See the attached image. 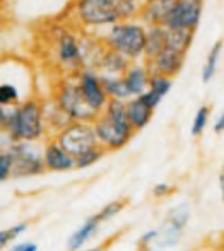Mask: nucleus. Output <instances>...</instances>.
Instances as JSON below:
<instances>
[{
    "instance_id": "9",
    "label": "nucleus",
    "mask_w": 224,
    "mask_h": 251,
    "mask_svg": "<svg viewBox=\"0 0 224 251\" xmlns=\"http://www.w3.org/2000/svg\"><path fill=\"white\" fill-rule=\"evenodd\" d=\"M77 86H79L83 98L96 113H101L106 108L110 98L103 87V80L94 69H81L76 74Z\"/></svg>"
},
{
    "instance_id": "34",
    "label": "nucleus",
    "mask_w": 224,
    "mask_h": 251,
    "mask_svg": "<svg viewBox=\"0 0 224 251\" xmlns=\"http://www.w3.org/2000/svg\"><path fill=\"white\" fill-rule=\"evenodd\" d=\"M10 251H38V246L34 243H24V245L14 246Z\"/></svg>"
},
{
    "instance_id": "11",
    "label": "nucleus",
    "mask_w": 224,
    "mask_h": 251,
    "mask_svg": "<svg viewBox=\"0 0 224 251\" xmlns=\"http://www.w3.org/2000/svg\"><path fill=\"white\" fill-rule=\"evenodd\" d=\"M185 58L187 55L180 51H175L171 48H165L159 51L158 55L151 56V58L144 60L151 74H161V75L175 77L181 72L185 65Z\"/></svg>"
},
{
    "instance_id": "18",
    "label": "nucleus",
    "mask_w": 224,
    "mask_h": 251,
    "mask_svg": "<svg viewBox=\"0 0 224 251\" xmlns=\"http://www.w3.org/2000/svg\"><path fill=\"white\" fill-rule=\"evenodd\" d=\"M166 48V26H147L144 60L158 55Z\"/></svg>"
},
{
    "instance_id": "17",
    "label": "nucleus",
    "mask_w": 224,
    "mask_h": 251,
    "mask_svg": "<svg viewBox=\"0 0 224 251\" xmlns=\"http://www.w3.org/2000/svg\"><path fill=\"white\" fill-rule=\"evenodd\" d=\"M194 36L195 31L181 29V27H166V48L187 55V51L194 43Z\"/></svg>"
},
{
    "instance_id": "23",
    "label": "nucleus",
    "mask_w": 224,
    "mask_h": 251,
    "mask_svg": "<svg viewBox=\"0 0 224 251\" xmlns=\"http://www.w3.org/2000/svg\"><path fill=\"white\" fill-rule=\"evenodd\" d=\"M122 19H137L144 0H112Z\"/></svg>"
},
{
    "instance_id": "20",
    "label": "nucleus",
    "mask_w": 224,
    "mask_h": 251,
    "mask_svg": "<svg viewBox=\"0 0 224 251\" xmlns=\"http://www.w3.org/2000/svg\"><path fill=\"white\" fill-rule=\"evenodd\" d=\"M98 226H99V222L94 215L87 219V221L81 226V229H77V231L70 236L69 243H67V248H69V251H79L81 248H83V246L92 238V234L96 232Z\"/></svg>"
},
{
    "instance_id": "35",
    "label": "nucleus",
    "mask_w": 224,
    "mask_h": 251,
    "mask_svg": "<svg viewBox=\"0 0 224 251\" xmlns=\"http://www.w3.org/2000/svg\"><path fill=\"white\" fill-rule=\"evenodd\" d=\"M7 115H9V108L0 104V132L5 130V122H7Z\"/></svg>"
},
{
    "instance_id": "21",
    "label": "nucleus",
    "mask_w": 224,
    "mask_h": 251,
    "mask_svg": "<svg viewBox=\"0 0 224 251\" xmlns=\"http://www.w3.org/2000/svg\"><path fill=\"white\" fill-rule=\"evenodd\" d=\"M101 80H103V87H105L110 100H118V101L130 100V94H129V91H127V86L122 77H101Z\"/></svg>"
},
{
    "instance_id": "14",
    "label": "nucleus",
    "mask_w": 224,
    "mask_h": 251,
    "mask_svg": "<svg viewBox=\"0 0 224 251\" xmlns=\"http://www.w3.org/2000/svg\"><path fill=\"white\" fill-rule=\"evenodd\" d=\"M122 79H123V82H125L130 98H137V96H142V94L147 91L151 72H149L144 60H140V62H132L129 65V69L125 70V74L122 75Z\"/></svg>"
},
{
    "instance_id": "26",
    "label": "nucleus",
    "mask_w": 224,
    "mask_h": 251,
    "mask_svg": "<svg viewBox=\"0 0 224 251\" xmlns=\"http://www.w3.org/2000/svg\"><path fill=\"white\" fill-rule=\"evenodd\" d=\"M105 154H106V151L103 149L101 146L92 147V149L83 152L81 155H77L76 157V168L84 169V168H89V166H94Z\"/></svg>"
},
{
    "instance_id": "12",
    "label": "nucleus",
    "mask_w": 224,
    "mask_h": 251,
    "mask_svg": "<svg viewBox=\"0 0 224 251\" xmlns=\"http://www.w3.org/2000/svg\"><path fill=\"white\" fill-rule=\"evenodd\" d=\"M43 162L46 171H70L76 169V159L69 154L55 139H50L43 147Z\"/></svg>"
},
{
    "instance_id": "2",
    "label": "nucleus",
    "mask_w": 224,
    "mask_h": 251,
    "mask_svg": "<svg viewBox=\"0 0 224 251\" xmlns=\"http://www.w3.org/2000/svg\"><path fill=\"white\" fill-rule=\"evenodd\" d=\"M98 144L106 152L120 151L134 139L137 132L132 128L127 118L125 101L110 100L106 108L92 122Z\"/></svg>"
},
{
    "instance_id": "4",
    "label": "nucleus",
    "mask_w": 224,
    "mask_h": 251,
    "mask_svg": "<svg viewBox=\"0 0 224 251\" xmlns=\"http://www.w3.org/2000/svg\"><path fill=\"white\" fill-rule=\"evenodd\" d=\"M69 14L67 23L89 34H99L120 21L118 10L112 0H72Z\"/></svg>"
},
{
    "instance_id": "36",
    "label": "nucleus",
    "mask_w": 224,
    "mask_h": 251,
    "mask_svg": "<svg viewBox=\"0 0 224 251\" xmlns=\"http://www.w3.org/2000/svg\"><path fill=\"white\" fill-rule=\"evenodd\" d=\"M219 190H221V199L224 201V166L219 171Z\"/></svg>"
},
{
    "instance_id": "32",
    "label": "nucleus",
    "mask_w": 224,
    "mask_h": 251,
    "mask_svg": "<svg viewBox=\"0 0 224 251\" xmlns=\"http://www.w3.org/2000/svg\"><path fill=\"white\" fill-rule=\"evenodd\" d=\"M212 130H214V133H218V135L224 133V111L216 118L214 125H212Z\"/></svg>"
},
{
    "instance_id": "22",
    "label": "nucleus",
    "mask_w": 224,
    "mask_h": 251,
    "mask_svg": "<svg viewBox=\"0 0 224 251\" xmlns=\"http://www.w3.org/2000/svg\"><path fill=\"white\" fill-rule=\"evenodd\" d=\"M21 101H24L21 98V93L17 89L16 84L12 82H0V104L5 106V108H14L17 106Z\"/></svg>"
},
{
    "instance_id": "16",
    "label": "nucleus",
    "mask_w": 224,
    "mask_h": 251,
    "mask_svg": "<svg viewBox=\"0 0 224 251\" xmlns=\"http://www.w3.org/2000/svg\"><path fill=\"white\" fill-rule=\"evenodd\" d=\"M130 60H127L125 56H122L120 53L112 51L106 48L103 58L99 60L98 67H96V72L101 77H122L125 74V70L129 69Z\"/></svg>"
},
{
    "instance_id": "19",
    "label": "nucleus",
    "mask_w": 224,
    "mask_h": 251,
    "mask_svg": "<svg viewBox=\"0 0 224 251\" xmlns=\"http://www.w3.org/2000/svg\"><path fill=\"white\" fill-rule=\"evenodd\" d=\"M223 48H224L223 40L216 41V43L211 47V50H209L207 56H205L204 67H202V72H200V79L204 84H209L216 77V74H218V67H219L221 55H223Z\"/></svg>"
},
{
    "instance_id": "1",
    "label": "nucleus",
    "mask_w": 224,
    "mask_h": 251,
    "mask_svg": "<svg viewBox=\"0 0 224 251\" xmlns=\"http://www.w3.org/2000/svg\"><path fill=\"white\" fill-rule=\"evenodd\" d=\"M9 142H38L48 135L45 106L40 98H26L17 106L9 108L5 130Z\"/></svg>"
},
{
    "instance_id": "30",
    "label": "nucleus",
    "mask_w": 224,
    "mask_h": 251,
    "mask_svg": "<svg viewBox=\"0 0 224 251\" xmlns=\"http://www.w3.org/2000/svg\"><path fill=\"white\" fill-rule=\"evenodd\" d=\"M142 100H144L145 102H147V104L149 106H151V108H158V106H159V102H161L163 101V98L161 96H158V94H156V93H152V91H145V93L144 94H142Z\"/></svg>"
},
{
    "instance_id": "33",
    "label": "nucleus",
    "mask_w": 224,
    "mask_h": 251,
    "mask_svg": "<svg viewBox=\"0 0 224 251\" xmlns=\"http://www.w3.org/2000/svg\"><path fill=\"white\" fill-rule=\"evenodd\" d=\"M158 238H159V231H149L140 238V245H149V243L154 241V239H158Z\"/></svg>"
},
{
    "instance_id": "15",
    "label": "nucleus",
    "mask_w": 224,
    "mask_h": 251,
    "mask_svg": "<svg viewBox=\"0 0 224 251\" xmlns=\"http://www.w3.org/2000/svg\"><path fill=\"white\" fill-rule=\"evenodd\" d=\"M125 109L129 123L132 125L135 132L144 130L149 125V122H151L152 115H154V108H151L140 96L130 98L129 101H125Z\"/></svg>"
},
{
    "instance_id": "10",
    "label": "nucleus",
    "mask_w": 224,
    "mask_h": 251,
    "mask_svg": "<svg viewBox=\"0 0 224 251\" xmlns=\"http://www.w3.org/2000/svg\"><path fill=\"white\" fill-rule=\"evenodd\" d=\"M202 12H204V0H175V5L165 26L197 31Z\"/></svg>"
},
{
    "instance_id": "31",
    "label": "nucleus",
    "mask_w": 224,
    "mask_h": 251,
    "mask_svg": "<svg viewBox=\"0 0 224 251\" xmlns=\"http://www.w3.org/2000/svg\"><path fill=\"white\" fill-rule=\"evenodd\" d=\"M169 193H171V185H168V183H159V185H156L152 188V195L154 197H166Z\"/></svg>"
},
{
    "instance_id": "13",
    "label": "nucleus",
    "mask_w": 224,
    "mask_h": 251,
    "mask_svg": "<svg viewBox=\"0 0 224 251\" xmlns=\"http://www.w3.org/2000/svg\"><path fill=\"white\" fill-rule=\"evenodd\" d=\"M175 0H144L137 19L145 26H165Z\"/></svg>"
},
{
    "instance_id": "3",
    "label": "nucleus",
    "mask_w": 224,
    "mask_h": 251,
    "mask_svg": "<svg viewBox=\"0 0 224 251\" xmlns=\"http://www.w3.org/2000/svg\"><path fill=\"white\" fill-rule=\"evenodd\" d=\"M147 26L139 19H122L98 34L108 50L120 53L130 62H140L145 55Z\"/></svg>"
},
{
    "instance_id": "38",
    "label": "nucleus",
    "mask_w": 224,
    "mask_h": 251,
    "mask_svg": "<svg viewBox=\"0 0 224 251\" xmlns=\"http://www.w3.org/2000/svg\"><path fill=\"white\" fill-rule=\"evenodd\" d=\"M2 5H3V0H0V9H2Z\"/></svg>"
},
{
    "instance_id": "27",
    "label": "nucleus",
    "mask_w": 224,
    "mask_h": 251,
    "mask_svg": "<svg viewBox=\"0 0 224 251\" xmlns=\"http://www.w3.org/2000/svg\"><path fill=\"white\" fill-rule=\"evenodd\" d=\"M127 199H120V200H113V201H110L108 205H105V207L101 208V210L98 212V214L94 215L96 219H98V222L101 224L103 221H110L112 217H115L118 212H122L123 210V207L127 205Z\"/></svg>"
},
{
    "instance_id": "5",
    "label": "nucleus",
    "mask_w": 224,
    "mask_h": 251,
    "mask_svg": "<svg viewBox=\"0 0 224 251\" xmlns=\"http://www.w3.org/2000/svg\"><path fill=\"white\" fill-rule=\"evenodd\" d=\"M53 60L62 70V75H76L84 69L83 31L69 24V27L55 31L53 34Z\"/></svg>"
},
{
    "instance_id": "7",
    "label": "nucleus",
    "mask_w": 224,
    "mask_h": 251,
    "mask_svg": "<svg viewBox=\"0 0 224 251\" xmlns=\"http://www.w3.org/2000/svg\"><path fill=\"white\" fill-rule=\"evenodd\" d=\"M53 139L69 152L74 159L83 154V152L99 146L94 126L89 122H70L60 132H56L53 135Z\"/></svg>"
},
{
    "instance_id": "28",
    "label": "nucleus",
    "mask_w": 224,
    "mask_h": 251,
    "mask_svg": "<svg viewBox=\"0 0 224 251\" xmlns=\"http://www.w3.org/2000/svg\"><path fill=\"white\" fill-rule=\"evenodd\" d=\"M12 178V155L9 149L0 151V183Z\"/></svg>"
},
{
    "instance_id": "29",
    "label": "nucleus",
    "mask_w": 224,
    "mask_h": 251,
    "mask_svg": "<svg viewBox=\"0 0 224 251\" xmlns=\"http://www.w3.org/2000/svg\"><path fill=\"white\" fill-rule=\"evenodd\" d=\"M26 229H28V224L26 222H23V224L12 226L10 229H5V231H0V248L7 246L12 239H16L19 234H23Z\"/></svg>"
},
{
    "instance_id": "37",
    "label": "nucleus",
    "mask_w": 224,
    "mask_h": 251,
    "mask_svg": "<svg viewBox=\"0 0 224 251\" xmlns=\"http://www.w3.org/2000/svg\"><path fill=\"white\" fill-rule=\"evenodd\" d=\"M218 250L219 251H224V232L221 234V238H219V245H218Z\"/></svg>"
},
{
    "instance_id": "6",
    "label": "nucleus",
    "mask_w": 224,
    "mask_h": 251,
    "mask_svg": "<svg viewBox=\"0 0 224 251\" xmlns=\"http://www.w3.org/2000/svg\"><path fill=\"white\" fill-rule=\"evenodd\" d=\"M52 98L56 101V104L67 113L72 122H89L92 123L99 113L84 101L83 93L77 86L76 75H60L58 82L53 87Z\"/></svg>"
},
{
    "instance_id": "24",
    "label": "nucleus",
    "mask_w": 224,
    "mask_h": 251,
    "mask_svg": "<svg viewBox=\"0 0 224 251\" xmlns=\"http://www.w3.org/2000/svg\"><path fill=\"white\" fill-rule=\"evenodd\" d=\"M209 118H211V106L209 104H202L200 108L197 109L194 116V122H192L190 126V133L192 137H200L202 133L205 132L209 125Z\"/></svg>"
},
{
    "instance_id": "8",
    "label": "nucleus",
    "mask_w": 224,
    "mask_h": 251,
    "mask_svg": "<svg viewBox=\"0 0 224 251\" xmlns=\"http://www.w3.org/2000/svg\"><path fill=\"white\" fill-rule=\"evenodd\" d=\"M7 149L12 155V178H29L46 171L43 151H38L34 142H9Z\"/></svg>"
},
{
    "instance_id": "25",
    "label": "nucleus",
    "mask_w": 224,
    "mask_h": 251,
    "mask_svg": "<svg viewBox=\"0 0 224 251\" xmlns=\"http://www.w3.org/2000/svg\"><path fill=\"white\" fill-rule=\"evenodd\" d=\"M173 87V77L161 75V74H151V79H149V91L156 93L158 96L165 98L166 94L171 91Z\"/></svg>"
}]
</instances>
